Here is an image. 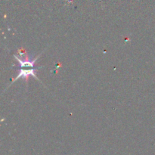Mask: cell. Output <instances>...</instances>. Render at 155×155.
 Instances as JSON below:
<instances>
[{"label":"cell","instance_id":"1","mask_svg":"<svg viewBox=\"0 0 155 155\" xmlns=\"http://www.w3.org/2000/svg\"><path fill=\"white\" fill-rule=\"evenodd\" d=\"M42 54L38 55L34 59H30L27 54H24V55L23 54H21V55L18 56L14 54V57L15 58L17 61L19 62L20 64V70L19 74L12 80V83L16 81L18 79L21 78V77L25 80L26 83H28V79L30 77H33L36 80H39L36 74V71L38 68H36V67H35V63Z\"/></svg>","mask_w":155,"mask_h":155}]
</instances>
